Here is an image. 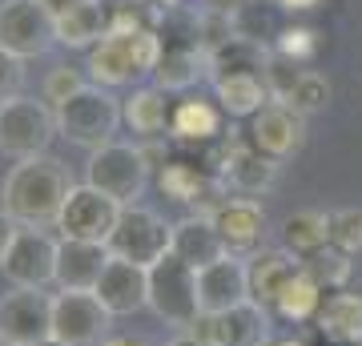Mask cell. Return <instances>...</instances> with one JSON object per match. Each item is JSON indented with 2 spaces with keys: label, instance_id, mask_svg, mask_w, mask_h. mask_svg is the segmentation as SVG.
Masks as SVG:
<instances>
[{
  "label": "cell",
  "instance_id": "cell-45",
  "mask_svg": "<svg viewBox=\"0 0 362 346\" xmlns=\"http://www.w3.org/2000/svg\"><path fill=\"white\" fill-rule=\"evenodd\" d=\"M221 4H226V8H230V0H221Z\"/></svg>",
  "mask_w": 362,
  "mask_h": 346
},
{
  "label": "cell",
  "instance_id": "cell-11",
  "mask_svg": "<svg viewBox=\"0 0 362 346\" xmlns=\"http://www.w3.org/2000/svg\"><path fill=\"white\" fill-rule=\"evenodd\" d=\"M121 209H125V205L113 202L109 193L93 190L89 181H81V185L69 190L65 205H61L57 230H61V238H77V242H105V246H109L117 221H121Z\"/></svg>",
  "mask_w": 362,
  "mask_h": 346
},
{
  "label": "cell",
  "instance_id": "cell-27",
  "mask_svg": "<svg viewBox=\"0 0 362 346\" xmlns=\"http://www.w3.org/2000/svg\"><path fill=\"white\" fill-rule=\"evenodd\" d=\"M109 33V8L101 0H85L69 13H57V45L65 49H97Z\"/></svg>",
  "mask_w": 362,
  "mask_h": 346
},
{
  "label": "cell",
  "instance_id": "cell-9",
  "mask_svg": "<svg viewBox=\"0 0 362 346\" xmlns=\"http://www.w3.org/2000/svg\"><path fill=\"white\" fill-rule=\"evenodd\" d=\"M57 45V16L40 0H0V49L33 61Z\"/></svg>",
  "mask_w": 362,
  "mask_h": 346
},
{
  "label": "cell",
  "instance_id": "cell-30",
  "mask_svg": "<svg viewBox=\"0 0 362 346\" xmlns=\"http://www.w3.org/2000/svg\"><path fill=\"white\" fill-rule=\"evenodd\" d=\"M302 270L310 274L314 282L322 286L326 294H338V290H346V282H350V274H354V262H350L342 250H322V254H314L310 262H302Z\"/></svg>",
  "mask_w": 362,
  "mask_h": 346
},
{
  "label": "cell",
  "instance_id": "cell-16",
  "mask_svg": "<svg viewBox=\"0 0 362 346\" xmlns=\"http://www.w3.org/2000/svg\"><path fill=\"white\" fill-rule=\"evenodd\" d=\"M197 294H202V314H221V310L246 306V302H250L246 258L226 254L221 262L197 270Z\"/></svg>",
  "mask_w": 362,
  "mask_h": 346
},
{
  "label": "cell",
  "instance_id": "cell-3",
  "mask_svg": "<svg viewBox=\"0 0 362 346\" xmlns=\"http://www.w3.org/2000/svg\"><path fill=\"white\" fill-rule=\"evenodd\" d=\"M125 125L121 117V101L113 97V89L101 85H85L81 93H73L69 101L57 105V137H65L77 149H101V145L117 142V129Z\"/></svg>",
  "mask_w": 362,
  "mask_h": 346
},
{
  "label": "cell",
  "instance_id": "cell-31",
  "mask_svg": "<svg viewBox=\"0 0 362 346\" xmlns=\"http://www.w3.org/2000/svg\"><path fill=\"white\" fill-rule=\"evenodd\" d=\"M290 109L302 117H314L322 113L326 105H330V81H326V73H318V69H306L302 77H298L294 93H290Z\"/></svg>",
  "mask_w": 362,
  "mask_h": 346
},
{
  "label": "cell",
  "instance_id": "cell-26",
  "mask_svg": "<svg viewBox=\"0 0 362 346\" xmlns=\"http://www.w3.org/2000/svg\"><path fill=\"white\" fill-rule=\"evenodd\" d=\"M282 250H290L298 262H310L314 254L330 250V214L326 209H294L282 221Z\"/></svg>",
  "mask_w": 362,
  "mask_h": 346
},
{
  "label": "cell",
  "instance_id": "cell-37",
  "mask_svg": "<svg viewBox=\"0 0 362 346\" xmlns=\"http://www.w3.org/2000/svg\"><path fill=\"white\" fill-rule=\"evenodd\" d=\"M105 346H153L149 342V338H145V334H109V338H105Z\"/></svg>",
  "mask_w": 362,
  "mask_h": 346
},
{
  "label": "cell",
  "instance_id": "cell-21",
  "mask_svg": "<svg viewBox=\"0 0 362 346\" xmlns=\"http://www.w3.org/2000/svg\"><path fill=\"white\" fill-rule=\"evenodd\" d=\"M169 254H177L194 270H206L214 262H221L230 250H226V242H221V233L209 214H185L181 221H173V250Z\"/></svg>",
  "mask_w": 362,
  "mask_h": 346
},
{
  "label": "cell",
  "instance_id": "cell-43",
  "mask_svg": "<svg viewBox=\"0 0 362 346\" xmlns=\"http://www.w3.org/2000/svg\"><path fill=\"white\" fill-rule=\"evenodd\" d=\"M33 346H65V342H57V338H45V342H33Z\"/></svg>",
  "mask_w": 362,
  "mask_h": 346
},
{
  "label": "cell",
  "instance_id": "cell-32",
  "mask_svg": "<svg viewBox=\"0 0 362 346\" xmlns=\"http://www.w3.org/2000/svg\"><path fill=\"white\" fill-rule=\"evenodd\" d=\"M330 246L342 250L346 258L362 254V209L358 205H346V209L330 214Z\"/></svg>",
  "mask_w": 362,
  "mask_h": 346
},
{
  "label": "cell",
  "instance_id": "cell-23",
  "mask_svg": "<svg viewBox=\"0 0 362 346\" xmlns=\"http://www.w3.org/2000/svg\"><path fill=\"white\" fill-rule=\"evenodd\" d=\"M209 77V52L197 45H165L161 64L153 73V85L165 93H189Z\"/></svg>",
  "mask_w": 362,
  "mask_h": 346
},
{
  "label": "cell",
  "instance_id": "cell-6",
  "mask_svg": "<svg viewBox=\"0 0 362 346\" xmlns=\"http://www.w3.org/2000/svg\"><path fill=\"white\" fill-rule=\"evenodd\" d=\"M57 137V109L45 97H13L0 105V154L4 157H40Z\"/></svg>",
  "mask_w": 362,
  "mask_h": 346
},
{
  "label": "cell",
  "instance_id": "cell-2",
  "mask_svg": "<svg viewBox=\"0 0 362 346\" xmlns=\"http://www.w3.org/2000/svg\"><path fill=\"white\" fill-rule=\"evenodd\" d=\"M165 40L161 33H105L97 49H89V81L101 89H125L133 81L153 77L161 64Z\"/></svg>",
  "mask_w": 362,
  "mask_h": 346
},
{
  "label": "cell",
  "instance_id": "cell-7",
  "mask_svg": "<svg viewBox=\"0 0 362 346\" xmlns=\"http://www.w3.org/2000/svg\"><path fill=\"white\" fill-rule=\"evenodd\" d=\"M169 250H173V226L157 209H149L141 202L121 209V221H117L113 238H109V254L141 270H153Z\"/></svg>",
  "mask_w": 362,
  "mask_h": 346
},
{
  "label": "cell",
  "instance_id": "cell-40",
  "mask_svg": "<svg viewBox=\"0 0 362 346\" xmlns=\"http://www.w3.org/2000/svg\"><path fill=\"white\" fill-rule=\"evenodd\" d=\"M40 4H45V8H49V13L57 16V13H69V8H77V4H85V0H40Z\"/></svg>",
  "mask_w": 362,
  "mask_h": 346
},
{
  "label": "cell",
  "instance_id": "cell-12",
  "mask_svg": "<svg viewBox=\"0 0 362 346\" xmlns=\"http://www.w3.org/2000/svg\"><path fill=\"white\" fill-rule=\"evenodd\" d=\"M0 338H8L13 346L52 338V294L8 286V294H0Z\"/></svg>",
  "mask_w": 362,
  "mask_h": 346
},
{
  "label": "cell",
  "instance_id": "cell-24",
  "mask_svg": "<svg viewBox=\"0 0 362 346\" xmlns=\"http://www.w3.org/2000/svg\"><path fill=\"white\" fill-rule=\"evenodd\" d=\"M214 101L230 117H258L270 105V89L262 73H221L214 77Z\"/></svg>",
  "mask_w": 362,
  "mask_h": 346
},
{
  "label": "cell",
  "instance_id": "cell-1",
  "mask_svg": "<svg viewBox=\"0 0 362 346\" xmlns=\"http://www.w3.org/2000/svg\"><path fill=\"white\" fill-rule=\"evenodd\" d=\"M73 181H69V169L57 161V157L40 154V157H25L8 169L4 178V209L13 214L16 226H28V230H49L61 218V205H65Z\"/></svg>",
  "mask_w": 362,
  "mask_h": 346
},
{
  "label": "cell",
  "instance_id": "cell-18",
  "mask_svg": "<svg viewBox=\"0 0 362 346\" xmlns=\"http://www.w3.org/2000/svg\"><path fill=\"white\" fill-rule=\"evenodd\" d=\"M246 270H250V302H258L262 310H274L282 290L302 274V262L282 246H262L254 258H246Z\"/></svg>",
  "mask_w": 362,
  "mask_h": 346
},
{
  "label": "cell",
  "instance_id": "cell-38",
  "mask_svg": "<svg viewBox=\"0 0 362 346\" xmlns=\"http://www.w3.org/2000/svg\"><path fill=\"white\" fill-rule=\"evenodd\" d=\"M278 4H282L286 13H310V8L322 4V0H278Z\"/></svg>",
  "mask_w": 362,
  "mask_h": 346
},
{
  "label": "cell",
  "instance_id": "cell-20",
  "mask_svg": "<svg viewBox=\"0 0 362 346\" xmlns=\"http://www.w3.org/2000/svg\"><path fill=\"white\" fill-rule=\"evenodd\" d=\"M221 105L206 101L197 93H185L177 105H173V117H169V137L177 145H214L221 142Z\"/></svg>",
  "mask_w": 362,
  "mask_h": 346
},
{
  "label": "cell",
  "instance_id": "cell-17",
  "mask_svg": "<svg viewBox=\"0 0 362 346\" xmlns=\"http://www.w3.org/2000/svg\"><path fill=\"white\" fill-rule=\"evenodd\" d=\"M93 294L101 298L113 318L137 314V310L149 306V270L133 266V262H121V258H109V266H105Z\"/></svg>",
  "mask_w": 362,
  "mask_h": 346
},
{
  "label": "cell",
  "instance_id": "cell-13",
  "mask_svg": "<svg viewBox=\"0 0 362 346\" xmlns=\"http://www.w3.org/2000/svg\"><path fill=\"white\" fill-rule=\"evenodd\" d=\"M194 338L206 346H266L270 342V310H262L258 302L221 310V314H202L189 326Z\"/></svg>",
  "mask_w": 362,
  "mask_h": 346
},
{
  "label": "cell",
  "instance_id": "cell-22",
  "mask_svg": "<svg viewBox=\"0 0 362 346\" xmlns=\"http://www.w3.org/2000/svg\"><path fill=\"white\" fill-rule=\"evenodd\" d=\"M121 117L129 133L145 137V142H157L169 133V117H173V105H169V93L157 89V85H133V93L121 101Z\"/></svg>",
  "mask_w": 362,
  "mask_h": 346
},
{
  "label": "cell",
  "instance_id": "cell-4",
  "mask_svg": "<svg viewBox=\"0 0 362 346\" xmlns=\"http://www.w3.org/2000/svg\"><path fill=\"white\" fill-rule=\"evenodd\" d=\"M149 169H153V161L145 157L141 145L109 142V145H101V149L89 154V161H85V181H89L93 190L109 193L113 202L137 205V197L149 185Z\"/></svg>",
  "mask_w": 362,
  "mask_h": 346
},
{
  "label": "cell",
  "instance_id": "cell-28",
  "mask_svg": "<svg viewBox=\"0 0 362 346\" xmlns=\"http://www.w3.org/2000/svg\"><path fill=\"white\" fill-rule=\"evenodd\" d=\"M326 298H330V294H326L322 286L302 270L294 282L282 290V298L274 302L270 314H274V318H282V322H290V326H310V322L318 318V310H322Z\"/></svg>",
  "mask_w": 362,
  "mask_h": 346
},
{
  "label": "cell",
  "instance_id": "cell-33",
  "mask_svg": "<svg viewBox=\"0 0 362 346\" xmlns=\"http://www.w3.org/2000/svg\"><path fill=\"white\" fill-rule=\"evenodd\" d=\"M274 52L286 57V61H294V64H306V61H314V52H318V33H314V28H302V25L278 28Z\"/></svg>",
  "mask_w": 362,
  "mask_h": 346
},
{
  "label": "cell",
  "instance_id": "cell-44",
  "mask_svg": "<svg viewBox=\"0 0 362 346\" xmlns=\"http://www.w3.org/2000/svg\"><path fill=\"white\" fill-rule=\"evenodd\" d=\"M0 346H13V342H8V338H0Z\"/></svg>",
  "mask_w": 362,
  "mask_h": 346
},
{
  "label": "cell",
  "instance_id": "cell-19",
  "mask_svg": "<svg viewBox=\"0 0 362 346\" xmlns=\"http://www.w3.org/2000/svg\"><path fill=\"white\" fill-rule=\"evenodd\" d=\"M109 246L105 242H77L61 238L57 246V290H97L105 266H109Z\"/></svg>",
  "mask_w": 362,
  "mask_h": 346
},
{
  "label": "cell",
  "instance_id": "cell-10",
  "mask_svg": "<svg viewBox=\"0 0 362 346\" xmlns=\"http://www.w3.org/2000/svg\"><path fill=\"white\" fill-rule=\"evenodd\" d=\"M57 246H61V238H49V230L21 226L13 246L0 258V270H4L8 286H21V290H49V286H57Z\"/></svg>",
  "mask_w": 362,
  "mask_h": 346
},
{
  "label": "cell",
  "instance_id": "cell-25",
  "mask_svg": "<svg viewBox=\"0 0 362 346\" xmlns=\"http://www.w3.org/2000/svg\"><path fill=\"white\" fill-rule=\"evenodd\" d=\"M314 330L338 346H362V294H350V290L330 294L314 318Z\"/></svg>",
  "mask_w": 362,
  "mask_h": 346
},
{
  "label": "cell",
  "instance_id": "cell-42",
  "mask_svg": "<svg viewBox=\"0 0 362 346\" xmlns=\"http://www.w3.org/2000/svg\"><path fill=\"white\" fill-rule=\"evenodd\" d=\"M157 8H165V13H173V8H181V4H185V0H153Z\"/></svg>",
  "mask_w": 362,
  "mask_h": 346
},
{
  "label": "cell",
  "instance_id": "cell-14",
  "mask_svg": "<svg viewBox=\"0 0 362 346\" xmlns=\"http://www.w3.org/2000/svg\"><path fill=\"white\" fill-rule=\"evenodd\" d=\"M246 142L258 149V154H266L270 161H290V157L306 145V117L294 113L290 105H266L258 117H250V133Z\"/></svg>",
  "mask_w": 362,
  "mask_h": 346
},
{
  "label": "cell",
  "instance_id": "cell-41",
  "mask_svg": "<svg viewBox=\"0 0 362 346\" xmlns=\"http://www.w3.org/2000/svg\"><path fill=\"white\" fill-rule=\"evenodd\" d=\"M165 346H206V342H202V338H194L189 330H177V334H173V338H169Z\"/></svg>",
  "mask_w": 362,
  "mask_h": 346
},
{
  "label": "cell",
  "instance_id": "cell-29",
  "mask_svg": "<svg viewBox=\"0 0 362 346\" xmlns=\"http://www.w3.org/2000/svg\"><path fill=\"white\" fill-rule=\"evenodd\" d=\"M165 8L153 0H117L109 8V33H161Z\"/></svg>",
  "mask_w": 362,
  "mask_h": 346
},
{
  "label": "cell",
  "instance_id": "cell-36",
  "mask_svg": "<svg viewBox=\"0 0 362 346\" xmlns=\"http://www.w3.org/2000/svg\"><path fill=\"white\" fill-rule=\"evenodd\" d=\"M16 230H21V226L13 221V214H8V209L0 205V258H4V250H8V246H13Z\"/></svg>",
  "mask_w": 362,
  "mask_h": 346
},
{
  "label": "cell",
  "instance_id": "cell-39",
  "mask_svg": "<svg viewBox=\"0 0 362 346\" xmlns=\"http://www.w3.org/2000/svg\"><path fill=\"white\" fill-rule=\"evenodd\" d=\"M266 346H310L306 338H298V334H270V342Z\"/></svg>",
  "mask_w": 362,
  "mask_h": 346
},
{
  "label": "cell",
  "instance_id": "cell-8",
  "mask_svg": "<svg viewBox=\"0 0 362 346\" xmlns=\"http://www.w3.org/2000/svg\"><path fill=\"white\" fill-rule=\"evenodd\" d=\"M113 334V314L89 290H57L52 294V338L65 346H105Z\"/></svg>",
  "mask_w": 362,
  "mask_h": 346
},
{
  "label": "cell",
  "instance_id": "cell-35",
  "mask_svg": "<svg viewBox=\"0 0 362 346\" xmlns=\"http://www.w3.org/2000/svg\"><path fill=\"white\" fill-rule=\"evenodd\" d=\"M25 77H28V73H25V61L0 49V105L13 101V97H21V89H25Z\"/></svg>",
  "mask_w": 362,
  "mask_h": 346
},
{
  "label": "cell",
  "instance_id": "cell-5",
  "mask_svg": "<svg viewBox=\"0 0 362 346\" xmlns=\"http://www.w3.org/2000/svg\"><path fill=\"white\" fill-rule=\"evenodd\" d=\"M149 310L173 330H189L202 318V294H197V270L165 254L149 270Z\"/></svg>",
  "mask_w": 362,
  "mask_h": 346
},
{
  "label": "cell",
  "instance_id": "cell-15",
  "mask_svg": "<svg viewBox=\"0 0 362 346\" xmlns=\"http://www.w3.org/2000/svg\"><path fill=\"white\" fill-rule=\"evenodd\" d=\"M218 226L221 242L233 258H254L262 250V233H266V209L258 197H221L218 209L209 214Z\"/></svg>",
  "mask_w": 362,
  "mask_h": 346
},
{
  "label": "cell",
  "instance_id": "cell-34",
  "mask_svg": "<svg viewBox=\"0 0 362 346\" xmlns=\"http://www.w3.org/2000/svg\"><path fill=\"white\" fill-rule=\"evenodd\" d=\"M85 85H89V77H81L77 69H69V64H57L49 77H45V89H40V97H45V101L57 109V105L69 101V97H73V93H81Z\"/></svg>",
  "mask_w": 362,
  "mask_h": 346
}]
</instances>
